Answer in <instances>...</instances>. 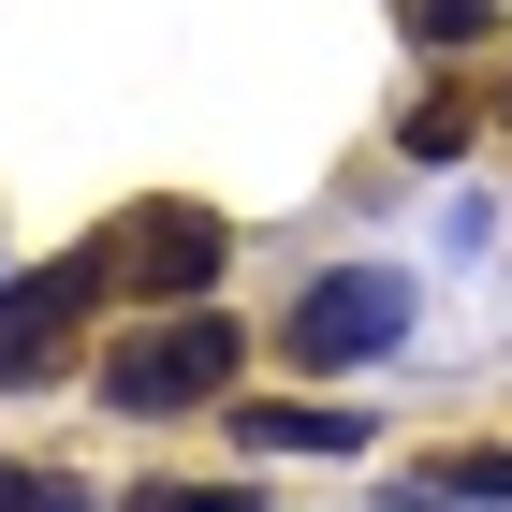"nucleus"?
<instances>
[{"label":"nucleus","mask_w":512,"mask_h":512,"mask_svg":"<svg viewBox=\"0 0 512 512\" xmlns=\"http://www.w3.org/2000/svg\"><path fill=\"white\" fill-rule=\"evenodd\" d=\"M118 512H249V483H147V498H118Z\"/></svg>","instance_id":"nucleus-8"},{"label":"nucleus","mask_w":512,"mask_h":512,"mask_svg":"<svg viewBox=\"0 0 512 512\" xmlns=\"http://www.w3.org/2000/svg\"><path fill=\"white\" fill-rule=\"evenodd\" d=\"M103 264H118V293H147V308H205V278H220V220L205 205H132L118 235H103Z\"/></svg>","instance_id":"nucleus-3"},{"label":"nucleus","mask_w":512,"mask_h":512,"mask_svg":"<svg viewBox=\"0 0 512 512\" xmlns=\"http://www.w3.org/2000/svg\"><path fill=\"white\" fill-rule=\"evenodd\" d=\"M103 293H118V264H103V249H74V264H44V278H0V381H44Z\"/></svg>","instance_id":"nucleus-4"},{"label":"nucleus","mask_w":512,"mask_h":512,"mask_svg":"<svg viewBox=\"0 0 512 512\" xmlns=\"http://www.w3.org/2000/svg\"><path fill=\"white\" fill-rule=\"evenodd\" d=\"M498 118H512V88H498Z\"/></svg>","instance_id":"nucleus-10"},{"label":"nucleus","mask_w":512,"mask_h":512,"mask_svg":"<svg viewBox=\"0 0 512 512\" xmlns=\"http://www.w3.org/2000/svg\"><path fill=\"white\" fill-rule=\"evenodd\" d=\"M410 30H425V44H469V30H498V0H410Z\"/></svg>","instance_id":"nucleus-9"},{"label":"nucleus","mask_w":512,"mask_h":512,"mask_svg":"<svg viewBox=\"0 0 512 512\" xmlns=\"http://www.w3.org/2000/svg\"><path fill=\"white\" fill-rule=\"evenodd\" d=\"M0 512H88L74 469H0Z\"/></svg>","instance_id":"nucleus-7"},{"label":"nucleus","mask_w":512,"mask_h":512,"mask_svg":"<svg viewBox=\"0 0 512 512\" xmlns=\"http://www.w3.org/2000/svg\"><path fill=\"white\" fill-rule=\"evenodd\" d=\"M220 381H235V322L220 308H161L147 337L103 352V395H118V410H205Z\"/></svg>","instance_id":"nucleus-1"},{"label":"nucleus","mask_w":512,"mask_h":512,"mask_svg":"<svg viewBox=\"0 0 512 512\" xmlns=\"http://www.w3.org/2000/svg\"><path fill=\"white\" fill-rule=\"evenodd\" d=\"M395 498H425V512H512V454H439V469H410Z\"/></svg>","instance_id":"nucleus-6"},{"label":"nucleus","mask_w":512,"mask_h":512,"mask_svg":"<svg viewBox=\"0 0 512 512\" xmlns=\"http://www.w3.org/2000/svg\"><path fill=\"white\" fill-rule=\"evenodd\" d=\"M249 454H366V410H293V395H264V410H235Z\"/></svg>","instance_id":"nucleus-5"},{"label":"nucleus","mask_w":512,"mask_h":512,"mask_svg":"<svg viewBox=\"0 0 512 512\" xmlns=\"http://www.w3.org/2000/svg\"><path fill=\"white\" fill-rule=\"evenodd\" d=\"M410 278L395 264H337V278H308L293 293V366H366V352H410Z\"/></svg>","instance_id":"nucleus-2"}]
</instances>
